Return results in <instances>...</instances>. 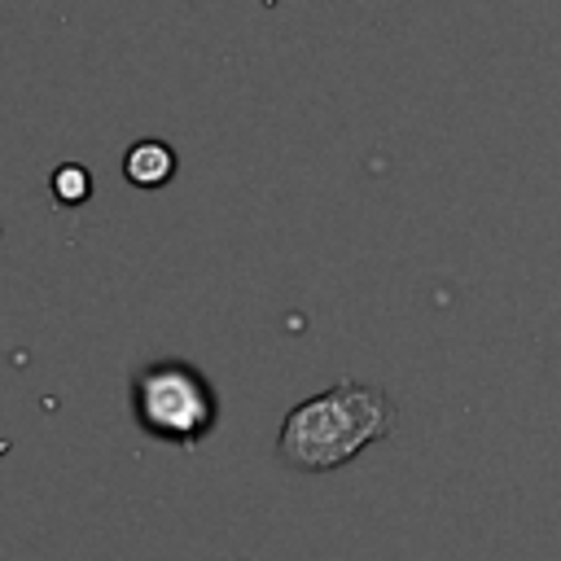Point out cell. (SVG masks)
Listing matches in <instances>:
<instances>
[{
    "instance_id": "obj_1",
    "label": "cell",
    "mask_w": 561,
    "mask_h": 561,
    "mask_svg": "<svg viewBox=\"0 0 561 561\" xmlns=\"http://www.w3.org/2000/svg\"><path fill=\"white\" fill-rule=\"evenodd\" d=\"M394 421L399 408L381 386L342 377L285 412L276 430V460L298 473H329L351 465L364 447L390 438Z\"/></svg>"
},
{
    "instance_id": "obj_2",
    "label": "cell",
    "mask_w": 561,
    "mask_h": 561,
    "mask_svg": "<svg viewBox=\"0 0 561 561\" xmlns=\"http://www.w3.org/2000/svg\"><path fill=\"white\" fill-rule=\"evenodd\" d=\"M127 403L131 421L167 447H197L219 430V390L188 359L140 364L131 373Z\"/></svg>"
},
{
    "instance_id": "obj_3",
    "label": "cell",
    "mask_w": 561,
    "mask_h": 561,
    "mask_svg": "<svg viewBox=\"0 0 561 561\" xmlns=\"http://www.w3.org/2000/svg\"><path fill=\"white\" fill-rule=\"evenodd\" d=\"M123 175L136 188H162L175 175V149L167 140H136L123 153Z\"/></svg>"
},
{
    "instance_id": "obj_4",
    "label": "cell",
    "mask_w": 561,
    "mask_h": 561,
    "mask_svg": "<svg viewBox=\"0 0 561 561\" xmlns=\"http://www.w3.org/2000/svg\"><path fill=\"white\" fill-rule=\"evenodd\" d=\"M48 193H53L61 206H79V202H88V197H92V175H88V167H79V162L57 167L53 180H48Z\"/></svg>"
}]
</instances>
